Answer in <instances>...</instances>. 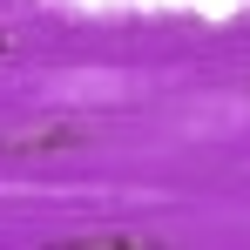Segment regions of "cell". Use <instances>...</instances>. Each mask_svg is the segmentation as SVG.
Segmentation results:
<instances>
[{"label":"cell","instance_id":"1","mask_svg":"<svg viewBox=\"0 0 250 250\" xmlns=\"http://www.w3.org/2000/svg\"><path fill=\"white\" fill-rule=\"evenodd\" d=\"M95 142L88 115H34V122L0 128V163H47V156H75Z\"/></svg>","mask_w":250,"mask_h":250}]
</instances>
